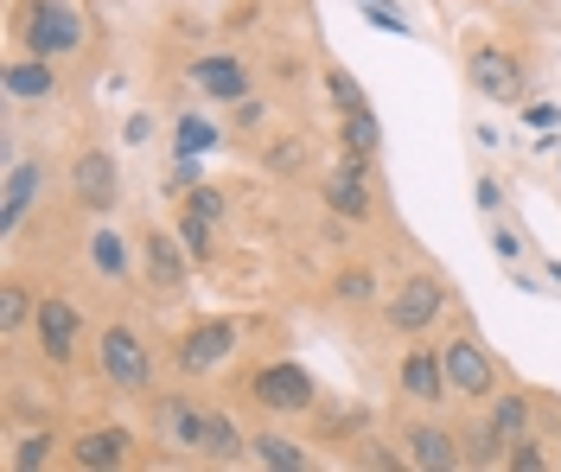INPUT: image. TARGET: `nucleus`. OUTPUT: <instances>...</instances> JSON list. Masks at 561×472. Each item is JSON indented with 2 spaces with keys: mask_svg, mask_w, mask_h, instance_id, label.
Listing matches in <instances>:
<instances>
[{
  "mask_svg": "<svg viewBox=\"0 0 561 472\" xmlns=\"http://www.w3.org/2000/svg\"><path fill=\"white\" fill-rule=\"evenodd\" d=\"M160 422H167V440L185 447V453H198V460H224V467H230V460H243V447H249L230 415L198 408L192 396H167L160 402Z\"/></svg>",
  "mask_w": 561,
  "mask_h": 472,
  "instance_id": "nucleus-1",
  "label": "nucleus"
},
{
  "mask_svg": "<svg viewBox=\"0 0 561 472\" xmlns=\"http://www.w3.org/2000/svg\"><path fill=\"white\" fill-rule=\"evenodd\" d=\"M96 358H103V377L122 396H147V390H153V352L140 345V332L108 326L103 345H96Z\"/></svg>",
  "mask_w": 561,
  "mask_h": 472,
  "instance_id": "nucleus-2",
  "label": "nucleus"
},
{
  "mask_svg": "<svg viewBox=\"0 0 561 472\" xmlns=\"http://www.w3.org/2000/svg\"><path fill=\"white\" fill-rule=\"evenodd\" d=\"M20 38H26V51H33V58H70V51L83 45V20H77L70 7H58V0H33Z\"/></svg>",
  "mask_w": 561,
  "mask_h": 472,
  "instance_id": "nucleus-3",
  "label": "nucleus"
},
{
  "mask_svg": "<svg viewBox=\"0 0 561 472\" xmlns=\"http://www.w3.org/2000/svg\"><path fill=\"white\" fill-rule=\"evenodd\" d=\"M440 364H447V390H454V396H497V364L485 358L479 338L440 345Z\"/></svg>",
  "mask_w": 561,
  "mask_h": 472,
  "instance_id": "nucleus-4",
  "label": "nucleus"
},
{
  "mask_svg": "<svg viewBox=\"0 0 561 472\" xmlns=\"http://www.w3.org/2000/svg\"><path fill=\"white\" fill-rule=\"evenodd\" d=\"M249 396L262 402L268 415H300V408H313V377L300 364H268V370H255Z\"/></svg>",
  "mask_w": 561,
  "mask_h": 472,
  "instance_id": "nucleus-5",
  "label": "nucleus"
},
{
  "mask_svg": "<svg viewBox=\"0 0 561 472\" xmlns=\"http://www.w3.org/2000/svg\"><path fill=\"white\" fill-rule=\"evenodd\" d=\"M440 307H447V288L434 281V275H409L402 288L389 293V326L396 332H427L440 320Z\"/></svg>",
  "mask_w": 561,
  "mask_h": 472,
  "instance_id": "nucleus-6",
  "label": "nucleus"
},
{
  "mask_svg": "<svg viewBox=\"0 0 561 472\" xmlns=\"http://www.w3.org/2000/svg\"><path fill=\"white\" fill-rule=\"evenodd\" d=\"M466 77H472V90L491 96V103H517V96H524V65H517L504 45H479V51L466 58Z\"/></svg>",
  "mask_w": 561,
  "mask_h": 472,
  "instance_id": "nucleus-7",
  "label": "nucleus"
},
{
  "mask_svg": "<svg viewBox=\"0 0 561 472\" xmlns=\"http://www.w3.org/2000/svg\"><path fill=\"white\" fill-rule=\"evenodd\" d=\"M70 192H77V205L83 211H115V198H122V173H115V160L108 153H77L70 160Z\"/></svg>",
  "mask_w": 561,
  "mask_h": 472,
  "instance_id": "nucleus-8",
  "label": "nucleus"
},
{
  "mask_svg": "<svg viewBox=\"0 0 561 472\" xmlns=\"http://www.w3.org/2000/svg\"><path fill=\"white\" fill-rule=\"evenodd\" d=\"M230 352H237V326H230V320H205V326H192L179 338V370H185V377H205V370H217Z\"/></svg>",
  "mask_w": 561,
  "mask_h": 472,
  "instance_id": "nucleus-9",
  "label": "nucleus"
},
{
  "mask_svg": "<svg viewBox=\"0 0 561 472\" xmlns=\"http://www.w3.org/2000/svg\"><path fill=\"white\" fill-rule=\"evenodd\" d=\"M402 390H409V402H427V408L454 396V390H447V364H440V352H421L415 345V352L402 358Z\"/></svg>",
  "mask_w": 561,
  "mask_h": 472,
  "instance_id": "nucleus-10",
  "label": "nucleus"
},
{
  "mask_svg": "<svg viewBox=\"0 0 561 472\" xmlns=\"http://www.w3.org/2000/svg\"><path fill=\"white\" fill-rule=\"evenodd\" d=\"M38 345L58 364L77 352V307H70L65 293H45V300H38Z\"/></svg>",
  "mask_w": 561,
  "mask_h": 472,
  "instance_id": "nucleus-11",
  "label": "nucleus"
},
{
  "mask_svg": "<svg viewBox=\"0 0 561 472\" xmlns=\"http://www.w3.org/2000/svg\"><path fill=\"white\" fill-rule=\"evenodd\" d=\"M185 243H173V237H160V230H147V237H140V262H147V281H153V288L160 293H179L185 288Z\"/></svg>",
  "mask_w": 561,
  "mask_h": 472,
  "instance_id": "nucleus-12",
  "label": "nucleus"
},
{
  "mask_svg": "<svg viewBox=\"0 0 561 472\" xmlns=\"http://www.w3.org/2000/svg\"><path fill=\"white\" fill-rule=\"evenodd\" d=\"M325 205H332L339 218H351V223L370 218V185H364V160H357V153H345V166L325 180Z\"/></svg>",
  "mask_w": 561,
  "mask_h": 472,
  "instance_id": "nucleus-13",
  "label": "nucleus"
},
{
  "mask_svg": "<svg viewBox=\"0 0 561 472\" xmlns=\"http://www.w3.org/2000/svg\"><path fill=\"white\" fill-rule=\"evenodd\" d=\"M409 467H421V472H459V467H466V440H454L447 428H415V435H409Z\"/></svg>",
  "mask_w": 561,
  "mask_h": 472,
  "instance_id": "nucleus-14",
  "label": "nucleus"
},
{
  "mask_svg": "<svg viewBox=\"0 0 561 472\" xmlns=\"http://www.w3.org/2000/svg\"><path fill=\"white\" fill-rule=\"evenodd\" d=\"M192 83H198L205 96H217V103H243L249 96V71L237 65V58H224V51L198 58V65H192Z\"/></svg>",
  "mask_w": 561,
  "mask_h": 472,
  "instance_id": "nucleus-15",
  "label": "nucleus"
},
{
  "mask_svg": "<svg viewBox=\"0 0 561 472\" xmlns=\"http://www.w3.org/2000/svg\"><path fill=\"white\" fill-rule=\"evenodd\" d=\"M38 185H45V166H33V160H13V173H7V198H0V237H13L20 230V218L33 211Z\"/></svg>",
  "mask_w": 561,
  "mask_h": 472,
  "instance_id": "nucleus-16",
  "label": "nucleus"
},
{
  "mask_svg": "<svg viewBox=\"0 0 561 472\" xmlns=\"http://www.w3.org/2000/svg\"><path fill=\"white\" fill-rule=\"evenodd\" d=\"M128 447H135V435H122V428H90V435L70 447V460H77V467H90V472H108V467H122V460H128Z\"/></svg>",
  "mask_w": 561,
  "mask_h": 472,
  "instance_id": "nucleus-17",
  "label": "nucleus"
},
{
  "mask_svg": "<svg viewBox=\"0 0 561 472\" xmlns=\"http://www.w3.org/2000/svg\"><path fill=\"white\" fill-rule=\"evenodd\" d=\"M20 103H45L51 90H58V71H51V58H20V65H7V77H0Z\"/></svg>",
  "mask_w": 561,
  "mask_h": 472,
  "instance_id": "nucleus-18",
  "label": "nucleus"
},
{
  "mask_svg": "<svg viewBox=\"0 0 561 472\" xmlns=\"http://www.w3.org/2000/svg\"><path fill=\"white\" fill-rule=\"evenodd\" d=\"M339 147H345V153H357V160H370V153L383 147L377 115H370V110H345V115H339Z\"/></svg>",
  "mask_w": 561,
  "mask_h": 472,
  "instance_id": "nucleus-19",
  "label": "nucleus"
},
{
  "mask_svg": "<svg viewBox=\"0 0 561 472\" xmlns=\"http://www.w3.org/2000/svg\"><path fill=\"white\" fill-rule=\"evenodd\" d=\"M249 453L262 460V467H275V472H307L313 460H307V447L300 440H287V435H255L249 440Z\"/></svg>",
  "mask_w": 561,
  "mask_h": 472,
  "instance_id": "nucleus-20",
  "label": "nucleus"
},
{
  "mask_svg": "<svg viewBox=\"0 0 561 472\" xmlns=\"http://www.w3.org/2000/svg\"><path fill=\"white\" fill-rule=\"evenodd\" d=\"M491 428L517 447L529 435V396H491Z\"/></svg>",
  "mask_w": 561,
  "mask_h": 472,
  "instance_id": "nucleus-21",
  "label": "nucleus"
},
{
  "mask_svg": "<svg viewBox=\"0 0 561 472\" xmlns=\"http://www.w3.org/2000/svg\"><path fill=\"white\" fill-rule=\"evenodd\" d=\"M90 262H96V275L122 281V275H128V250H122V237H115V230H96V237H90Z\"/></svg>",
  "mask_w": 561,
  "mask_h": 472,
  "instance_id": "nucleus-22",
  "label": "nucleus"
},
{
  "mask_svg": "<svg viewBox=\"0 0 561 472\" xmlns=\"http://www.w3.org/2000/svg\"><path fill=\"white\" fill-rule=\"evenodd\" d=\"M504 447H511V440L485 422V428H472V435H466V460H472V467H497V460H511Z\"/></svg>",
  "mask_w": 561,
  "mask_h": 472,
  "instance_id": "nucleus-23",
  "label": "nucleus"
},
{
  "mask_svg": "<svg viewBox=\"0 0 561 472\" xmlns=\"http://www.w3.org/2000/svg\"><path fill=\"white\" fill-rule=\"evenodd\" d=\"M179 243H185V255H198V262H205V255H210V218H198V211L185 205V211H179Z\"/></svg>",
  "mask_w": 561,
  "mask_h": 472,
  "instance_id": "nucleus-24",
  "label": "nucleus"
},
{
  "mask_svg": "<svg viewBox=\"0 0 561 472\" xmlns=\"http://www.w3.org/2000/svg\"><path fill=\"white\" fill-rule=\"evenodd\" d=\"M307 166V141L300 135H280L275 147H268V173H300Z\"/></svg>",
  "mask_w": 561,
  "mask_h": 472,
  "instance_id": "nucleus-25",
  "label": "nucleus"
},
{
  "mask_svg": "<svg viewBox=\"0 0 561 472\" xmlns=\"http://www.w3.org/2000/svg\"><path fill=\"white\" fill-rule=\"evenodd\" d=\"M45 460H51V435H26L13 453H7V467L13 472H33V467H45Z\"/></svg>",
  "mask_w": 561,
  "mask_h": 472,
  "instance_id": "nucleus-26",
  "label": "nucleus"
},
{
  "mask_svg": "<svg viewBox=\"0 0 561 472\" xmlns=\"http://www.w3.org/2000/svg\"><path fill=\"white\" fill-rule=\"evenodd\" d=\"M173 147H179V153H210V147H217V128H210V122H198V115H185Z\"/></svg>",
  "mask_w": 561,
  "mask_h": 472,
  "instance_id": "nucleus-27",
  "label": "nucleus"
},
{
  "mask_svg": "<svg viewBox=\"0 0 561 472\" xmlns=\"http://www.w3.org/2000/svg\"><path fill=\"white\" fill-rule=\"evenodd\" d=\"M325 90H332L339 115H345V110H364V83H357L351 71H325Z\"/></svg>",
  "mask_w": 561,
  "mask_h": 472,
  "instance_id": "nucleus-28",
  "label": "nucleus"
},
{
  "mask_svg": "<svg viewBox=\"0 0 561 472\" xmlns=\"http://www.w3.org/2000/svg\"><path fill=\"white\" fill-rule=\"evenodd\" d=\"M26 313H33L26 288H7V293H0V332H7V338H13V332L26 326Z\"/></svg>",
  "mask_w": 561,
  "mask_h": 472,
  "instance_id": "nucleus-29",
  "label": "nucleus"
},
{
  "mask_svg": "<svg viewBox=\"0 0 561 472\" xmlns=\"http://www.w3.org/2000/svg\"><path fill=\"white\" fill-rule=\"evenodd\" d=\"M339 300H351V307L377 300V281H370V268H345V275H339Z\"/></svg>",
  "mask_w": 561,
  "mask_h": 472,
  "instance_id": "nucleus-30",
  "label": "nucleus"
},
{
  "mask_svg": "<svg viewBox=\"0 0 561 472\" xmlns=\"http://www.w3.org/2000/svg\"><path fill=\"white\" fill-rule=\"evenodd\" d=\"M185 205H192V211H198V218H224V192H217V185H192V198H185Z\"/></svg>",
  "mask_w": 561,
  "mask_h": 472,
  "instance_id": "nucleus-31",
  "label": "nucleus"
},
{
  "mask_svg": "<svg viewBox=\"0 0 561 472\" xmlns=\"http://www.w3.org/2000/svg\"><path fill=\"white\" fill-rule=\"evenodd\" d=\"M364 13H370V26H383V33H402V38H409V20H402L396 7H364Z\"/></svg>",
  "mask_w": 561,
  "mask_h": 472,
  "instance_id": "nucleus-32",
  "label": "nucleus"
},
{
  "mask_svg": "<svg viewBox=\"0 0 561 472\" xmlns=\"http://www.w3.org/2000/svg\"><path fill=\"white\" fill-rule=\"evenodd\" d=\"M524 122L529 128H561V103H529Z\"/></svg>",
  "mask_w": 561,
  "mask_h": 472,
  "instance_id": "nucleus-33",
  "label": "nucleus"
},
{
  "mask_svg": "<svg viewBox=\"0 0 561 472\" xmlns=\"http://www.w3.org/2000/svg\"><path fill=\"white\" fill-rule=\"evenodd\" d=\"M511 467H517V472H536V467H542V453H536V440H517V453H511Z\"/></svg>",
  "mask_w": 561,
  "mask_h": 472,
  "instance_id": "nucleus-34",
  "label": "nucleus"
},
{
  "mask_svg": "<svg viewBox=\"0 0 561 472\" xmlns=\"http://www.w3.org/2000/svg\"><path fill=\"white\" fill-rule=\"evenodd\" d=\"M491 250L504 255V262H517V255H524V237H517V230H497V237H491Z\"/></svg>",
  "mask_w": 561,
  "mask_h": 472,
  "instance_id": "nucleus-35",
  "label": "nucleus"
},
{
  "mask_svg": "<svg viewBox=\"0 0 561 472\" xmlns=\"http://www.w3.org/2000/svg\"><path fill=\"white\" fill-rule=\"evenodd\" d=\"M472 192H479V205H485V211H497V198H504V185H497V180H479Z\"/></svg>",
  "mask_w": 561,
  "mask_h": 472,
  "instance_id": "nucleus-36",
  "label": "nucleus"
},
{
  "mask_svg": "<svg viewBox=\"0 0 561 472\" xmlns=\"http://www.w3.org/2000/svg\"><path fill=\"white\" fill-rule=\"evenodd\" d=\"M255 122H262V103H255V96H243V103H237V128H255Z\"/></svg>",
  "mask_w": 561,
  "mask_h": 472,
  "instance_id": "nucleus-37",
  "label": "nucleus"
},
{
  "mask_svg": "<svg viewBox=\"0 0 561 472\" xmlns=\"http://www.w3.org/2000/svg\"><path fill=\"white\" fill-rule=\"evenodd\" d=\"M128 141H140V147L153 141V122H147V115H128Z\"/></svg>",
  "mask_w": 561,
  "mask_h": 472,
  "instance_id": "nucleus-38",
  "label": "nucleus"
},
{
  "mask_svg": "<svg viewBox=\"0 0 561 472\" xmlns=\"http://www.w3.org/2000/svg\"><path fill=\"white\" fill-rule=\"evenodd\" d=\"M549 281H556V288H561V262H549Z\"/></svg>",
  "mask_w": 561,
  "mask_h": 472,
  "instance_id": "nucleus-39",
  "label": "nucleus"
}]
</instances>
